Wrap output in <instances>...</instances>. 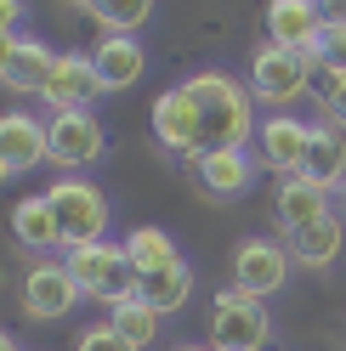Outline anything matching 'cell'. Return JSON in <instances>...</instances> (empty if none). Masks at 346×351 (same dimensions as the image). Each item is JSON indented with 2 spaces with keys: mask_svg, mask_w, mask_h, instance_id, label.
Listing matches in <instances>:
<instances>
[{
  "mask_svg": "<svg viewBox=\"0 0 346 351\" xmlns=\"http://www.w3.org/2000/svg\"><path fill=\"white\" fill-rule=\"evenodd\" d=\"M182 91L193 102V114H199V159H210V153H244V142L255 136V97L250 85H239L233 74H193L182 80ZM193 159V165H199Z\"/></svg>",
  "mask_w": 346,
  "mask_h": 351,
  "instance_id": "obj_1",
  "label": "cell"
},
{
  "mask_svg": "<svg viewBox=\"0 0 346 351\" xmlns=\"http://www.w3.org/2000/svg\"><path fill=\"white\" fill-rule=\"evenodd\" d=\"M62 267L74 272L80 295H91L102 306H119V300L137 295V261H131L125 244H108V238L102 244H80V250L62 255Z\"/></svg>",
  "mask_w": 346,
  "mask_h": 351,
  "instance_id": "obj_2",
  "label": "cell"
},
{
  "mask_svg": "<svg viewBox=\"0 0 346 351\" xmlns=\"http://www.w3.org/2000/svg\"><path fill=\"white\" fill-rule=\"evenodd\" d=\"M46 204L57 215V227H62V244L80 250V244H102L108 238V199L85 182V176H62V182L46 187Z\"/></svg>",
  "mask_w": 346,
  "mask_h": 351,
  "instance_id": "obj_3",
  "label": "cell"
},
{
  "mask_svg": "<svg viewBox=\"0 0 346 351\" xmlns=\"http://www.w3.org/2000/svg\"><path fill=\"white\" fill-rule=\"evenodd\" d=\"M312 69H318V57L284 51V46H273V40H267V46L250 57V97L267 102V108H290L295 97L312 91Z\"/></svg>",
  "mask_w": 346,
  "mask_h": 351,
  "instance_id": "obj_4",
  "label": "cell"
},
{
  "mask_svg": "<svg viewBox=\"0 0 346 351\" xmlns=\"http://www.w3.org/2000/svg\"><path fill=\"white\" fill-rule=\"evenodd\" d=\"M210 335L222 351H262L273 340V317H267V306L244 295V289H222L210 306Z\"/></svg>",
  "mask_w": 346,
  "mask_h": 351,
  "instance_id": "obj_5",
  "label": "cell"
},
{
  "mask_svg": "<svg viewBox=\"0 0 346 351\" xmlns=\"http://www.w3.org/2000/svg\"><path fill=\"white\" fill-rule=\"evenodd\" d=\"M80 300H85V295H80V283H74V272L62 267V261L40 255L34 267L23 272V317H34V323H57V317H69Z\"/></svg>",
  "mask_w": 346,
  "mask_h": 351,
  "instance_id": "obj_6",
  "label": "cell"
},
{
  "mask_svg": "<svg viewBox=\"0 0 346 351\" xmlns=\"http://www.w3.org/2000/svg\"><path fill=\"white\" fill-rule=\"evenodd\" d=\"M290 250L284 244H273V238H244L239 250H233V289H244L255 300H267L278 295L290 283Z\"/></svg>",
  "mask_w": 346,
  "mask_h": 351,
  "instance_id": "obj_7",
  "label": "cell"
},
{
  "mask_svg": "<svg viewBox=\"0 0 346 351\" xmlns=\"http://www.w3.org/2000/svg\"><path fill=\"white\" fill-rule=\"evenodd\" d=\"M57 74V57L46 40H34V34H12L6 46H0V80H6V91L17 97H40L51 85Z\"/></svg>",
  "mask_w": 346,
  "mask_h": 351,
  "instance_id": "obj_8",
  "label": "cell"
},
{
  "mask_svg": "<svg viewBox=\"0 0 346 351\" xmlns=\"http://www.w3.org/2000/svg\"><path fill=\"white\" fill-rule=\"evenodd\" d=\"M255 147H262V165L290 182V176L307 170L312 125H301V119H290V114H273V119H262V130H255Z\"/></svg>",
  "mask_w": 346,
  "mask_h": 351,
  "instance_id": "obj_9",
  "label": "cell"
},
{
  "mask_svg": "<svg viewBox=\"0 0 346 351\" xmlns=\"http://www.w3.org/2000/svg\"><path fill=\"white\" fill-rule=\"evenodd\" d=\"M323 29H330V23H323L318 0H267V40H273V46L318 57Z\"/></svg>",
  "mask_w": 346,
  "mask_h": 351,
  "instance_id": "obj_10",
  "label": "cell"
},
{
  "mask_svg": "<svg viewBox=\"0 0 346 351\" xmlns=\"http://www.w3.org/2000/svg\"><path fill=\"white\" fill-rule=\"evenodd\" d=\"M102 159V125L91 108H74V114H57L51 119V165L62 170H85V165H97Z\"/></svg>",
  "mask_w": 346,
  "mask_h": 351,
  "instance_id": "obj_11",
  "label": "cell"
},
{
  "mask_svg": "<svg viewBox=\"0 0 346 351\" xmlns=\"http://www.w3.org/2000/svg\"><path fill=\"white\" fill-rule=\"evenodd\" d=\"M46 159H51V125H40L34 114H6V125H0V170L29 176Z\"/></svg>",
  "mask_w": 346,
  "mask_h": 351,
  "instance_id": "obj_12",
  "label": "cell"
},
{
  "mask_svg": "<svg viewBox=\"0 0 346 351\" xmlns=\"http://www.w3.org/2000/svg\"><path fill=\"white\" fill-rule=\"evenodd\" d=\"M97 91H102V80H97L91 51H62V57H57V74H51V85H46L40 97H46L57 114H74V108H91Z\"/></svg>",
  "mask_w": 346,
  "mask_h": 351,
  "instance_id": "obj_13",
  "label": "cell"
},
{
  "mask_svg": "<svg viewBox=\"0 0 346 351\" xmlns=\"http://www.w3.org/2000/svg\"><path fill=\"white\" fill-rule=\"evenodd\" d=\"M154 142L182 153V159H199V114H193V102L182 85H170V91L154 102Z\"/></svg>",
  "mask_w": 346,
  "mask_h": 351,
  "instance_id": "obj_14",
  "label": "cell"
},
{
  "mask_svg": "<svg viewBox=\"0 0 346 351\" xmlns=\"http://www.w3.org/2000/svg\"><path fill=\"white\" fill-rule=\"evenodd\" d=\"M335 193H323L318 182L307 176H290V182H278V199H273V215H278V232H301L312 221H330L335 215Z\"/></svg>",
  "mask_w": 346,
  "mask_h": 351,
  "instance_id": "obj_15",
  "label": "cell"
},
{
  "mask_svg": "<svg viewBox=\"0 0 346 351\" xmlns=\"http://www.w3.org/2000/svg\"><path fill=\"white\" fill-rule=\"evenodd\" d=\"M91 62H97L102 91H131V85L142 80V69H148V57H142V40H137V34H102V40H97V51H91Z\"/></svg>",
  "mask_w": 346,
  "mask_h": 351,
  "instance_id": "obj_16",
  "label": "cell"
},
{
  "mask_svg": "<svg viewBox=\"0 0 346 351\" xmlns=\"http://www.w3.org/2000/svg\"><path fill=\"white\" fill-rule=\"evenodd\" d=\"M307 182H318L323 193H346V130H335L330 119L312 125V147H307Z\"/></svg>",
  "mask_w": 346,
  "mask_h": 351,
  "instance_id": "obj_17",
  "label": "cell"
},
{
  "mask_svg": "<svg viewBox=\"0 0 346 351\" xmlns=\"http://www.w3.org/2000/svg\"><path fill=\"white\" fill-rule=\"evenodd\" d=\"M187 295H193V267H187V261H170V267L137 272V300L148 306V312H159V317L182 312Z\"/></svg>",
  "mask_w": 346,
  "mask_h": 351,
  "instance_id": "obj_18",
  "label": "cell"
},
{
  "mask_svg": "<svg viewBox=\"0 0 346 351\" xmlns=\"http://www.w3.org/2000/svg\"><path fill=\"white\" fill-rule=\"evenodd\" d=\"M12 238H17L23 250H34V255H46V250H69V244H62L57 215H51V204H46V193H34V199H17V210H12Z\"/></svg>",
  "mask_w": 346,
  "mask_h": 351,
  "instance_id": "obj_19",
  "label": "cell"
},
{
  "mask_svg": "<svg viewBox=\"0 0 346 351\" xmlns=\"http://www.w3.org/2000/svg\"><path fill=\"white\" fill-rule=\"evenodd\" d=\"M341 244H346V221H341V215L312 221V227H301V232H284V250L301 261V267H312V272L330 267V261L341 255Z\"/></svg>",
  "mask_w": 346,
  "mask_h": 351,
  "instance_id": "obj_20",
  "label": "cell"
},
{
  "mask_svg": "<svg viewBox=\"0 0 346 351\" xmlns=\"http://www.w3.org/2000/svg\"><path fill=\"white\" fill-rule=\"evenodd\" d=\"M193 170H199V187L210 193V199H239V193L250 187V176H255L250 153H210V159H199Z\"/></svg>",
  "mask_w": 346,
  "mask_h": 351,
  "instance_id": "obj_21",
  "label": "cell"
},
{
  "mask_svg": "<svg viewBox=\"0 0 346 351\" xmlns=\"http://www.w3.org/2000/svg\"><path fill=\"white\" fill-rule=\"evenodd\" d=\"M80 12H91L108 34H142V23L154 17V0H74Z\"/></svg>",
  "mask_w": 346,
  "mask_h": 351,
  "instance_id": "obj_22",
  "label": "cell"
},
{
  "mask_svg": "<svg viewBox=\"0 0 346 351\" xmlns=\"http://www.w3.org/2000/svg\"><path fill=\"white\" fill-rule=\"evenodd\" d=\"M108 323H114V328H119V335L131 340V346H154V340H159V323H165V317H159V312H148V306L131 295V300L108 306Z\"/></svg>",
  "mask_w": 346,
  "mask_h": 351,
  "instance_id": "obj_23",
  "label": "cell"
},
{
  "mask_svg": "<svg viewBox=\"0 0 346 351\" xmlns=\"http://www.w3.org/2000/svg\"><path fill=\"white\" fill-rule=\"evenodd\" d=\"M125 250H131L137 272H154V267H170V261H182V255H176V244H170V232H165V227H137L131 238H125Z\"/></svg>",
  "mask_w": 346,
  "mask_h": 351,
  "instance_id": "obj_24",
  "label": "cell"
},
{
  "mask_svg": "<svg viewBox=\"0 0 346 351\" xmlns=\"http://www.w3.org/2000/svg\"><path fill=\"white\" fill-rule=\"evenodd\" d=\"M74 351H142V346H131L114 323H91V328L74 335Z\"/></svg>",
  "mask_w": 346,
  "mask_h": 351,
  "instance_id": "obj_25",
  "label": "cell"
},
{
  "mask_svg": "<svg viewBox=\"0 0 346 351\" xmlns=\"http://www.w3.org/2000/svg\"><path fill=\"white\" fill-rule=\"evenodd\" d=\"M318 108H323V119H330L335 130H346V69H341V74H323Z\"/></svg>",
  "mask_w": 346,
  "mask_h": 351,
  "instance_id": "obj_26",
  "label": "cell"
},
{
  "mask_svg": "<svg viewBox=\"0 0 346 351\" xmlns=\"http://www.w3.org/2000/svg\"><path fill=\"white\" fill-rule=\"evenodd\" d=\"M318 69H323V74H341V69H346V23H330V29H323V40H318Z\"/></svg>",
  "mask_w": 346,
  "mask_h": 351,
  "instance_id": "obj_27",
  "label": "cell"
},
{
  "mask_svg": "<svg viewBox=\"0 0 346 351\" xmlns=\"http://www.w3.org/2000/svg\"><path fill=\"white\" fill-rule=\"evenodd\" d=\"M17 23H23V0H0V29H6V40L17 34Z\"/></svg>",
  "mask_w": 346,
  "mask_h": 351,
  "instance_id": "obj_28",
  "label": "cell"
},
{
  "mask_svg": "<svg viewBox=\"0 0 346 351\" xmlns=\"http://www.w3.org/2000/svg\"><path fill=\"white\" fill-rule=\"evenodd\" d=\"M318 12H323V23H346V0H318Z\"/></svg>",
  "mask_w": 346,
  "mask_h": 351,
  "instance_id": "obj_29",
  "label": "cell"
},
{
  "mask_svg": "<svg viewBox=\"0 0 346 351\" xmlns=\"http://www.w3.org/2000/svg\"><path fill=\"white\" fill-rule=\"evenodd\" d=\"M0 351H23V346H17V335H6V340H0Z\"/></svg>",
  "mask_w": 346,
  "mask_h": 351,
  "instance_id": "obj_30",
  "label": "cell"
},
{
  "mask_svg": "<svg viewBox=\"0 0 346 351\" xmlns=\"http://www.w3.org/2000/svg\"><path fill=\"white\" fill-rule=\"evenodd\" d=\"M176 351H216V346H176Z\"/></svg>",
  "mask_w": 346,
  "mask_h": 351,
  "instance_id": "obj_31",
  "label": "cell"
},
{
  "mask_svg": "<svg viewBox=\"0 0 346 351\" xmlns=\"http://www.w3.org/2000/svg\"><path fill=\"white\" fill-rule=\"evenodd\" d=\"M216 351H222V346H216Z\"/></svg>",
  "mask_w": 346,
  "mask_h": 351,
  "instance_id": "obj_32",
  "label": "cell"
}]
</instances>
